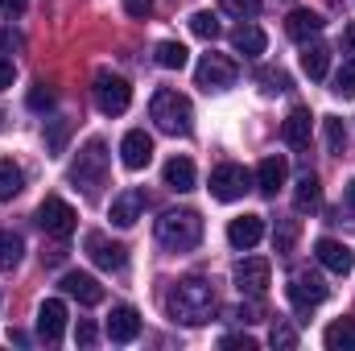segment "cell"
Returning <instances> with one entry per match:
<instances>
[{"instance_id": "cell-39", "label": "cell", "mask_w": 355, "mask_h": 351, "mask_svg": "<svg viewBox=\"0 0 355 351\" xmlns=\"http://www.w3.org/2000/svg\"><path fill=\"white\" fill-rule=\"evenodd\" d=\"M223 348H236V351H257V339L252 335H227Z\"/></svg>"}, {"instance_id": "cell-21", "label": "cell", "mask_w": 355, "mask_h": 351, "mask_svg": "<svg viewBox=\"0 0 355 351\" xmlns=\"http://www.w3.org/2000/svg\"><path fill=\"white\" fill-rule=\"evenodd\" d=\"M318 29H322V17H318L314 8H293V12L285 17V33H289L293 42H302V46H306Z\"/></svg>"}, {"instance_id": "cell-28", "label": "cell", "mask_w": 355, "mask_h": 351, "mask_svg": "<svg viewBox=\"0 0 355 351\" xmlns=\"http://www.w3.org/2000/svg\"><path fill=\"white\" fill-rule=\"evenodd\" d=\"M153 58H157V67H166V71H182V67L190 62V50H186L182 42H157Z\"/></svg>"}, {"instance_id": "cell-40", "label": "cell", "mask_w": 355, "mask_h": 351, "mask_svg": "<svg viewBox=\"0 0 355 351\" xmlns=\"http://www.w3.org/2000/svg\"><path fill=\"white\" fill-rule=\"evenodd\" d=\"M124 12L128 17H149L153 12V0H124Z\"/></svg>"}, {"instance_id": "cell-42", "label": "cell", "mask_w": 355, "mask_h": 351, "mask_svg": "<svg viewBox=\"0 0 355 351\" xmlns=\"http://www.w3.org/2000/svg\"><path fill=\"white\" fill-rule=\"evenodd\" d=\"M12 75H17V67H12V62H8V58L0 54V91L12 87Z\"/></svg>"}, {"instance_id": "cell-8", "label": "cell", "mask_w": 355, "mask_h": 351, "mask_svg": "<svg viewBox=\"0 0 355 351\" xmlns=\"http://www.w3.org/2000/svg\"><path fill=\"white\" fill-rule=\"evenodd\" d=\"M248 186H252V174H248L244 166H236V162L211 170V198H219V203H236V198H244Z\"/></svg>"}, {"instance_id": "cell-6", "label": "cell", "mask_w": 355, "mask_h": 351, "mask_svg": "<svg viewBox=\"0 0 355 351\" xmlns=\"http://www.w3.org/2000/svg\"><path fill=\"white\" fill-rule=\"evenodd\" d=\"M37 223H42V232H46V236H54V240H67V236L75 232L79 215H75V207H71L67 198H58V194H46V203L37 207Z\"/></svg>"}, {"instance_id": "cell-20", "label": "cell", "mask_w": 355, "mask_h": 351, "mask_svg": "<svg viewBox=\"0 0 355 351\" xmlns=\"http://www.w3.org/2000/svg\"><path fill=\"white\" fill-rule=\"evenodd\" d=\"M62 289H67L71 298H79L83 306H99V302H103V285H99L91 273H67V277H62Z\"/></svg>"}, {"instance_id": "cell-7", "label": "cell", "mask_w": 355, "mask_h": 351, "mask_svg": "<svg viewBox=\"0 0 355 351\" xmlns=\"http://www.w3.org/2000/svg\"><path fill=\"white\" fill-rule=\"evenodd\" d=\"M285 293H289V302H293L297 310H314V306L327 302V281H322L314 268H297V273L289 277Z\"/></svg>"}, {"instance_id": "cell-43", "label": "cell", "mask_w": 355, "mask_h": 351, "mask_svg": "<svg viewBox=\"0 0 355 351\" xmlns=\"http://www.w3.org/2000/svg\"><path fill=\"white\" fill-rule=\"evenodd\" d=\"M75 339H79V343H83V348H91V343H95V327H91L87 318H83V323H79V331H75Z\"/></svg>"}, {"instance_id": "cell-24", "label": "cell", "mask_w": 355, "mask_h": 351, "mask_svg": "<svg viewBox=\"0 0 355 351\" xmlns=\"http://www.w3.org/2000/svg\"><path fill=\"white\" fill-rule=\"evenodd\" d=\"M232 50H236V54H248V58L265 54V29H257V25H240V29L232 33Z\"/></svg>"}, {"instance_id": "cell-13", "label": "cell", "mask_w": 355, "mask_h": 351, "mask_svg": "<svg viewBox=\"0 0 355 351\" xmlns=\"http://www.w3.org/2000/svg\"><path fill=\"white\" fill-rule=\"evenodd\" d=\"M120 162H124L128 170H145V166L153 162V137L141 132V128L124 132V141H120Z\"/></svg>"}, {"instance_id": "cell-27", "label": "cell", "mask_w": 355, "mask_h": 351, "mask_svg": "<svg viewBox=\"0 0 355 351\" xmlns=\"http://www.w3.org/2000/svg\"><path fill=\"white\" fill-rule=\"evenodd\" d=\"M25 190V174L12 157H0V198H17Z\"/></svg>"}, {"instance_id": "cell-25", "label": "cell", "mask_w": 355, "mask_h": 351, "mask_svg": "<svg viewBox=\"0 0 355 351\" xmlns=\"http://www.w3.org/2000/svg\"><path fill=\"white\" fill-rule=\"evenodd\" d=\"M322 343H327V351H355V318L331 323L327 335H322Z\"/></svg>"}, {"instance_id": "cell-11", "label": "cell", "mask_w": 355, "mask_h": 351, "mask_svg": "<svg viewBox=\"0 0 355 351\" xmlns=\"http://www.w3.org/2000/svg\"><path fill=\"white\" fill-rule=\"evenodd\" d=\"M83 244H87L91 261L99 264V268H107V273H120V268L128 264V248H124V244H116V240H107L103 232H91Z\"/></svg>"}, {"instance_id": "cell-31", "label": "cell", "mask_w": 355, "mask_h": 351, "mask_svg": "<svg viewBox=\"0 0 355 351\" xmlns=\"http://www.w3.org/2000/svg\"><path fill=\"white\" fill-rule=\"evenodd\" d=\"M190 33L202 37V42H215V37H219V17H215V12H194V17H190Z\"/></svg>"}, {"instance_id": "cell-2", "label": "cell", "mask_w": 355, "mask_h": 351, "mask_svg": "<svg viewBox=\"0 0 355 351\" xmlns=\"http://www.w3.org/2000/svg\"><path fill=\"white\" fill-rule=\"evenodd\" d=\"M149 116H153L157 128L170 132V137H190V128H194V103H190L182 91H170V87H162L153 95Z\"/></svg>"}, {"instance_id": "cell-35", "label": "cell", "mask_w": 355, "mask_h": 351, "mask_svg": "<svg viewBox=\"0 0 355 351\" xmlns=\"http://www.w3.org/2000/svg\"><path fill=\"white\" fill-rule=\"evenodd\" d=\"M257 79L265 83V91H268V95H277V91H289V75H285L281 67H265V71H261Z\"/></svg>"}, {"instance_id": "cell-23", "label": "cell", "mask_w": 355, "mask_h": 351, "mask_svg": "<svg viewBox=\"0 0 355 351\" xmlns=\"http://www.w3.org/2000/svg\"><path fill=\"white\" fill-rule=\"evenodd\" d=\"M327 67H331V46L306 42V50H302V71H306L310 79H327Z\"/></svg>"}, {"instance_id": "cell-19", "label": "cell", "mask_w": 355, "mask_h": 351, "mask_svg": "<svg viewBox=\"0 0 355 351\" xmlns=\"http://www.w3.org/2000/svg\"><path fill=\"white\" fill-rule=\"evenodd\" d=\"M141 211H145V194L141 190H124V194L112 198V223L116 228H132L141 219Z\"/></svg>"}, {"instance_id": "cell-37", "label": "cell", "mask_w": 355, "mask_h": 351, "mask_svg": "<svg viewBox=\"0 0 355 351\" xmlns=\"http://www.w3.org/2000/svg\"><path fill=\"white\" fill-rule=\"evenodd\" d=\"M29 108H33V112H50V108H54V87L33 83V87H29Z\"/></svg>"}, {"instance_id": "cell-4", "label": "cell", "mask_w": 355, "mask_h": 351, "mask_svg": "<svg viewBox=\"0 0 355 351\" xmlns=\"http://www.w3.org/2000/svg\"><path fill=\"white\" fill-rule=\"evenodd\" d=\"M103 178H107V145L99 141V137H91L87 145L75 153V166H71V182L75 186H83L87 194H95L99 186H103Z\"/></svg>"}, {"instance_id": "cell-9", "label": "cell", "mask_w": 355, "mask_h": 351, "mask_svg": "<svg viewBox=\"0 0 355 351\" xmlns=\"http://www.w3.org/2000/svg\"><path fill=\"white\" fill-rule=\"evenodd\" d=\"M236 62L227 58V54H202V62H198V71H194V79H198V87L202 91H223L236 83Z\"/></svg>"}, {"instance_id": "cell-41", "label": "cell", "mask_w": 355, "mask_h": 351, "mask_svg": "<svg viewBox=\"0 0 355 351\" xmlns=\"http://www.w3.org/2000/svg\"><path fill=\"white\" fill-rule=\"evenodd\" d=\"M12 50H21V37L12 29H0V54H12Z\"/></svg>"}, {"instance_id": "cell-26", "label": "cell", "mask_w": 355, "mask_h": 351, "mask_svg": "<svg viewBox=\"0 0 355 351\" xmlns=\"http://www.w3.org/2000/svg\"><path fill=\"white\" fill-rule=\"evenodd\" d=\"M318 203H322V186H318V178L302 174L297 178V190H293V207H297V211H314Z\"/></svg>"}, {"instance_id": "cell-15", "label": "cell", "mask_w": 355, "mask_h": 351, "mask_svg": "<svg viewBox=\"0 0 355 351\" xmlns=\"http://www.w3.org/2000/svg\"><path fill=\"white\" fill-rule=\"evenodd\" d=\"M261 236H265V219L261 215H236L232 223H227V244L232 248H252V244H261Z\"/></svg>"}, {"instance_id": "cell-14", "label": "cell", "mask_w": 355, "mask_h": 351, "mask_svg": "<svg viewBox=\"0 0 355 351\" xmlns=\"http://www.w3.org/2000/svg\"><path fill=\"white\" fill-rule=\"evenodd\" d=\"M314 257L322 268H331V273H339V277H347L355 268V252L347 244H339V240H331V236H322L318 244H314Z\"/></svg>"}, {"instance_id": "cell-33", "label": "cell", "mask_w": 355, "mask_h": 351, "mask_svg": "<svg viewBox=\"0 0 355 351\" xmlns=\"http://www.w3.org/2000/svg\"><path fill=\"white\" fill-rule=\"evenodd\" d=\"M67 132H71V124H67V120H46V149H50V157H58V153H62Z\"/></svg>"}, {"instance_id": "cell-47", "label": "cell", "mask_w": 355, "mask_h": 351, "mask_svg": "<svg viewBox=\"0 0 355 351\" xmlns=\"http://www.w3.org/2000/svg\"><path fill=\"white\" fill-rule=\"evenodd\" d=\"M343 203H347V211L355 215V178L347 182V190H343Z\"/></svg>"}, {"instance_id": "cell-30", "label": "cell", "mask_w": 355, "mask_h": 351, "mask_svg": "<svg viewBox=\"0 0 355 351\" xmlns=\"http://www.w3.org/2000/svg\"><path fill=\"white\" fill-rule=\"evenodd\" d=\"M322 137H327V149L331 153H347V124L339 116H327L322 120Z\"/></svg>"}, {"instance_id": "cell-12", "label": "cell", "mask_w": 355, "mask_h": 351, "mask_svg": "<svg viewBox=\"0 0 355 351\" xmlns=\"http://www.w3.org/2000/svg\"><path fill=\"white\" fill-rule=\"evenodd\" d=\"M62 331H67V302H58V298L42 302L37 306V339L42 343H58Z\"/></svg>"}, {"instance_id": "cell-45", "label": "cell", "mask_w": 355, "mask_h": 351, "mask_svg": "<svg viewBox=\"0 0 355 351\" xmlns=\"http://www.w3.org/2000/svg\"><path fill=\"white\" fill-rule=\"evenodd\" d=\"M232 318H240V323H257V310H252V306H236Z\"/></svg>"}, {"instance_id": "cell-16", "label": "cell", "mask_w": 355, "mask_h": 351, "mask_svg": "<svg viewBox=\"0 0 355 351\" xmlns=\"http://www.w3.org/2000/svg\"><path fill=\"white\" fill-rule=\"evenodd\" d=\"M137 335H141V314L132 306H116L107 314V339L112 343H132Z\"/></svg>"}, {"instance_id": "cell-5", "label": "cell", "mask_w": 355, "mask_h": 351, "mask_svg": "<svg viewBox=\"0 0 355 351\" xmlns=\"http://www.w3.org/2000/svg\"><path fill=\"white\" fill-rule=\"evenodd\" d=\"M95 108L103 112V116H120V112H128V103H132V87H128V79H120V75H112V71H95Z\"/></svg>"}, {"instance_id": "cell-1", "label": "cell", "mask_w": 355, "mask_h": 351, "mask_svg": "<svg viewBox=\"0 0 355 351\" xmlns=\"http://www.w3.org/2000/svg\"><path fill=\"white\" fill-rule=\"evenodd\" d=\"M166 310L182 327H202L215 314V285L202 277H182L174 289L166 293Z\"/></svg>"}, {"instance_id": "cell-38", "label": "cell", "mask_w": 355, "mask_h": 351, "mask_svg": "<svg viewBox=\"0 0 355 351\" xmlns=\"http://www.w3.org/2000/svg\"><path fill=\"white\" fill-rule=\"evenodd\" d=\"M223 4V12H232V17H257L261 12V0H219Z\"/></svg>"}, {"instance_id": "cell-18", "label": "cell", "mask_w": 355, "mask_h": 351, "mask_svg": "<svg viewBox=\"0 0 355 351\" xmlns=\"http://www.w3.org/2000/svg\"><path fill=\"white\" fill-rule=\"evenodd\" d=\"M281 141L289 149H310V112L306 108H293L281 124Z\"/></svg>"}, {"instance_id": "cell-46", "label": "cell", "mask_w": 355, "mask_h": 351, "mask_svg": "<svg viewBox=\"0 0 355 351\" xmlns=\"http://www.w3.org/2000/svg\"><path fill=\"white\" fill-rule=\"evenodd\" d=\"M62 257H67V248L58 244V248H50V252H42V261L46 264H62Z\"/></svg>"}, {"instance_id": "cell-48", "label": "cell", "mask_w": 355, "mask_h": 351, "mask_svg": "<svg viewBox=\"0 0 355 351\" xmlns=\"http://www.w3.org/2000/svg\"><path fill=\"white\" fill-rule=\"evenodd\" d=\"M343 46H347V50H355V29H347V33H343Z\"/></svg>"}, {"instance_id": "cell-22", "label": "cell", "mask_w": 355, "mask_h": 351, "mask_svg": "<svg viewBox=\"0 0 355 351\" xmlns=\"http://www.w3.org/2000/svg\"><path fill=\"white\" fill-rule=\"evenodd\" d=\"M162 178H166V186L170 190H194V162L190 157H170L166 162V170H162Z\"/></svg>"}, {"instance_id": "cell-17", "label": "cell", "mask_w": 355, "mask_h": 351, "mask_svg": "<svg viewBox=\"0 0 355 351\" xmlns=\"http://www.w3.org/2000/svg\"><path fill=\"white\" fill-rule=\"evenodd\" d=\"M285 178H289V162H285L281 153H272V157H265V162L257 166V178H252V182H257V190H261V194L272 198V194L285 186Z\"/></svg>"}, {"instance_id": "cell-36", "label": "cell", "mask_w": 355, "mask_h": 351, "mask_svg": "<svg viewBox=\"0 0 355 351\" xmlns=\"http://www.w3.org/2000/svg\"><path fill=\"white\" fill-rule=\"evenodd\" d=\"M293 236H297V223H293V219L277 223V232H272V248H277V252H289V248H293Z\"/></svg>"}, {"instance_id": "cell-29", "label": "cell", "mask_w": 355, "mask_h": 351, "mask_svg": "<svg viewBox=\"0 0 355 351\" xmlns=\"http://www.w3.org/2000/svg\"><path fill=\"white\" fill-rule=\"evenodd\" d=\"M21 252H25V240H21L17 232H4V228H0V268H4V273L17 268V264H21Z\"/></svg>"}, {"instance_id": "cell-34", "label": "cell", "mask_w": 355, "mask_h": 351, "mask_svg": "<svg viewBox=\"0 0 355 351\" xmlns=\"http://www.w3.org/2000/svg\"><path fill=\"white\" fill-rule=\"evenodd\" d=\"M335 95H343V99H352L355 95V58H347V62H343V71H339V75H335Z\"/></svg>"}, {"instance_id": "cell-10", "label": "cell", "mask_w": 355, "mask_h": 351, "mask_svg": "<svg viewBox=\"0 0 355 351\" xmlns=\"http://www.w3.org/2000/svg\"><path fill=\"white\" fill-rule=\"evenodd\" d=\"M268 277H272V264L265 257H244L236 264V289L248 293V298H261L268 289Z\"/></svg>"}, {"instance_id": "cell-44", "label": "cell", "mask_w": 355, "mask_h": 351, "mask_svg": "<svg viewBox=\"0 0 355 351\" xmlns=\"http://www.w3.org/2000/svg\"><path fill=\"white\" fill-rule=\"evenodd\" d=\"M25 4H29V0H0V12H4V17H21Z\"/></svg>"}, {"instance_id": "cell-32", "label": "cell", "mask_w": 355, "mask_h": 351, "mask_svg": "<svg viewBox=\"0 0 355 351\" xmlns=\"http://www.w3.org/2000/svg\"><path fill=\"white\" fill-rule=\"evenodd\" d=\"M268 343H272L277 351H293V348H297V331H293L285 318H277V323H272V331H268Z\"/></svg>"}, {"instance_id": "cell-3", "label": "cell", "mask_w": 355, "mask_h": 351, "mask_svg": "<svg viewBox=\"0 0 355 351\" xmlns=\"http://www.w3.org/2000/svg\"><path fill=\"white\" fill-rule=\"evenodd\" d=\"M157 240L166 244V248H174V252H190V248H198V240H202V219H198V211H166L162 219H157Z\"/></svg>"}]
</instances>
